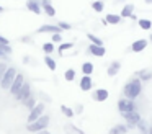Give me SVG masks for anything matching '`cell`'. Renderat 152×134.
<instances>
[{
    "instance_id": "43",
    "label": "cell",
    "mask_w": 152,
    "mask_h": 134,
    "mask_svg": "<svg viewBox=\"0 0 152 134\" xmlns=\"http://www.w3.org/2000/svg\"><path fill=\"white\" fill-rule=\"evenodd\" d=\"M145 3H147V5H152V0H144Z\"/></svg>"
},
{
    "instance_id": "16",
    "label": "cell",
    "mask_w": 152,
    "mask_h": 134,
    "mask_svg": "<svg viewBox=\"0 0 152 134\" xmlns=\"http://www.w3.org/2000/svg\"><path fill=\"white\" fill-rule=\"evenodd\" d=\"M136 77H137L139 80L144 83V82L152 80V72H149L147 69H142V70H137V72H136Z\"/></svg>"
},
{
    "instance_id": "17",
    "label": "cell",
    "mask_w": 152,
    "mask_h": 134,
    "mask_svg": "<svg viewBox=\"0 0 152 134\" xmlns=\"http://www.w3.org/2000/svg\"><path fill=\"white\" fill-rule=\"evenodd\" d=\"M128 126L126 124H123V123H118V124H115V126L110 129V133L108 134H126L128 133Z\"/></svg>"
},
{
    "instance_id": "39",
    "label": "cell",
    "mask_w": 152,
    "mask_h": 134,
    "mask_svg": "<svg viewBox=\"0 0 152 134\" xmlns=\"http://www.w3.org/2000/svg\"><path fill=\"white\" fill-rule=\"evenodd\" d=\"M21 42H31V38H30V36H21Z\"/></svg>"
},
{
    "instance_id": "29",
    "label": "cell",
    "mask_w": 152,
    "mask_h": 134,
    "mask_svg": "<svg viewBox=\"0 0 152 134\" xmlns=\"http://www.w3.org/2000/svg\"><path fill=\"white\" fill-rule=\"evenodd\" d=\"M43 12L46 13V15L49 16V18H54V16H56V8L53 7V3H51V5H46V7H43Z\"/></svg>"
},
{
    "instance_id": "2",
    "label": "cell",
    "mask_w": 152,
    "mask_h": 134,
    "mask_svg": "<svg viewBox=\"0 0 152 134\" xmlns=\"http://www.w3.org/2000/svg\"><path fill=\"white\" fill-rule=\"evenodd\" d=\"M49 121H51V118L48 116V114H43V116L38 118L36 121L26 124V131L28 133H34V134L39 133V131H44V129H48V126H49Z\"/></svg>"
},
{
    "instance_id": "9",
    "label": "cell",
    "mask_w": 152,
    "mask_h": 134,
    "mask_svg": "<svg viewBox=\"0 0 152 134\" xmlns=\"http://www.w3.org/2000/svg\"><path fill=\"white\" fill-rule=\"evenodd\" d=\"M23 83H25V75L18 72L17 77H15V80H13V83H12V85H10V88H8V92H10V93L15 97V95L18 93V90L21 88V85H23Z\"/></svg>"
},
{
    "instance_id": "30",
    "label": "cell",
    "mask_w": 152,
    "mask_h": 134,
    "mask_svg": "<svg viewBox=\"0 0 152 134\" xmlns=\"http://www.w3.org/2000/svg\"><path fill=\"white\" fill-rule=\"evenodd\" d=\"M61 111H62V114L66 118H74V110L72 108H69V106H66V105H61Z\"/></svg>"
},
{
    "instance_id": "23",
    "label": "cell",
    "mask_w": 152,
    "mask_h": 134,
    "mask_svg": "<svg viewBox=\"0 0 152 134\" xmlns=\"http://www.w3.org/2000/svg\"><path fill=\"white\" fill-rule=\"evenodd\" d=\"M137 25L141 26L144 31H149V29L152 28V21H151L149 18H139V20H137Z\"/></svg>"
},
{
    "instance_id": "41",
    "label": "cell",
    "mask_w": 152,
    "mask_h": 134,
    "mask_svg": "<svg viewBox=\"0 0 152 134\" xmlns=\"http://www.w3.org/2000/svg\"><path fill=\"white\" fill-rule=\"evenodd\" d=\"M129 18H131V20H132V21H137V20H139V18H137V15H136V13H132V15H131V16H129Z\"/></svg>"
},
{
    "instance_id": "28",
    "label": "cell",
    "mask_w": 152,
    "mask_h": 134,
    "mask_svg": "<svg viewBox=\"0 0 152 134\" xmlns=\"http://www.w3.org/2000/svg\"><path fill=\"white\" fill-rule=\"evenodd\" d=\"M136 127L139 129V133L141 134H147V131H149V126H147V121H144V119H141L137 124H136Z\"/></svg>"
},
{
    "instance_id": "4",
    "label": "cell",
    "mask_w": 152,
    "mask_h": 134,
    "mask_svg": "<svg viewBox=\"0 0 152 134\" xmlns=\"http://www.w3.org/2000/svg\"><path fill=\"white\" fill-rule=\"evenodd\" d=\"M17 74H18V70L15 67H8L7 72H5V75L2 77V80H0V87L4 88V90H8V88H10V85L13 83Z\"/></svg>"
},
{
    "instance_id": "7",
    "label": "cell",
    "mask_w": 152,
    "mask_h": 134,
    "mask_svg": "<svg viewBox=\"0 0 152 134\" xmlns=\"http://www.w3.org/2000/svg\"><path fill=\"white\" fill-rule=\"evenodd\" d=\"M28 97H31V83H30V82L25 80V83L21 85V88L18 90V93L15 95V100L20 101V103H21V101L26 100Z\"/></svg>"
},
{
    "instance_id": "36",
    "label": "cell",
    "mask_w": 152,
    "mask_h": 134,
    "mask_svg": "<svg viewBox=\"0 0 152 134\" xmlns=\"http://www.w3.org/2000/svg\"><path fill=\"white\" fill-rule=\"evenodd\" d=\"M8 59H10V56H8V54H5V52L4 51H2V49H0V61H8Z\"/></svg>"
},
{
    "instance_id": "13",
    "label": "cell",
    "mask_w": 152,
    "mask_h": 134,
    "mask_svg": "<svg viewBox=\"0 0 152 134\" xmlns=\"http://www.w3.org/2000/svg\"><path fill=\"white\" fill-rule=\"evenodd\" d=\"M147 44H149L147 39H136V41L131 44V51L132 52H141V51H144V49L147 48Z\"/></svg>"
},
{
    "instance_id": "46",
    "label": "cell",
    "mask_w": 152,
    "mask_h": 134,
    "mask_svg": "<svg viewBox=\"0 0 152 134\" xmlns=\"http://www.w3.org/2000/svg\"><path fill=\"white\" fill-rule=\"evenodd\" d=\"M2 12H5V8H4L2 5H0V13H2Z\"/></svg>"
},
{
    "instance_id": "38",
    "label": "cell",
    "mask_w": 152,
    "mask_h": 134,
    "mask_svg": "<svg viewBox=\"0 0 152 134\" xmlns=\"http://www.w3.org/2000/svg\"><path fill=\"white\" fill-rule=\"evenodd\" d=\"M0 44H10V41H8V39L5 38V36L0 34Z\"/></svg>"
},
{
    "instance_id": "6",
    "label": "cell",
    "mask_w": 152,
    "mask_h": 134,
    "mask_svg": "<svg viewBox=\"0 0 152 134\" xmlns=\"http://www.w3.org/2000/svg\"><path fill=\"white\" fill-rule=\"evenodd\" d=\"M118 110L119 113H126V111H137V105L134 100H129V98H119L118 100Z\"/></svg>"
},
{
    "instance_id": "25",
    "label": "cell",
    "mask_w": 152,
    "mask_h": 134,
    "mask_svg": "<svg viewBox=\"0 0 152 134\" xmlns=\"http://www.w3.org/2000/svg\"><path fill=\"white\" fill-rule=\"evenodd\" d=\"M92 10H95L96 13H102L103 10H105V2H103V0H95V2H92Z\"/></svg>"
},
{
    "instance_id": "20",
    "label": "cell",
    "mask_w": 152,
    "mask_h": 134,
    "mask_svg": "<svg viewBox=\"0 0 152 134\" xmlns=\"http://www.w3.org/2000/svg\"><path fill=\"white\" fill-rule=\"evenodd\" d=\"M80 70H82V74L83 75H92L93 74V70H95V65L92 64V62H83L82 64V67H80Z\"/></svg>"
},
{
    "instance_id": "3",
    "label": "cell",
    "mask_w": 152,
    "mask_h": 134,
    "mask_svg": "<svg viewBox=\"0 0 152 134\" xmlns=\"http://www.w3.org/2000/svg\"><path fill=\"white\" fill-rule=\"evenodd\" d=\"M121 116H123V119L126 121L128 129H134L136 124L142 119L141 114H139V111H126V113H121Z\"/></svg>"
},
{
    "instance_id": "42",
    "label": "cell",
    "mask_w": 152,
    "mask_h": 134,
    "mask_svg": "<svg viewBox=\"0 0 152 134\" xmlns=\"http://www.w3.org/2000/svg\"><path fill=\"white\" fill-rule=\"evenodd\" d=\"M36 134H51V133L48 129H44V131H39V133H36Z\"/></svg>"
},
{
    "instance_id": "8",
    "label": "cell",
    "mask_w": 152,
    "mask_h": 134,
    "mask_svg": "<svg viewBox=\"0 0 152 134\" xmlns=\"http://www.w3.org/2000/svg\"><path fill=\"white\" fill-rule=\"evenodd\" d=\"M108 97H110V92L106 88H95V90H92V100L93 101L102 103V101L108 100Z\"/></svg>"
},
{
    "instance_id": "44",
    "label": "cell",
    "mask_w": 152,
    "mask_h": 134,
    "mask_svg": "<svg viewBox=\"0 0 152 134\" xmlns=\"http://www.w3.org/2000/svg\"><path fill=\"white\" fill-rule=\"evenodd\" d=\"M147 134H152V126H149V131H147Z\"/></svg>"
},
{
    "instance_id": "11",
    "label": "cell",
    "mask_w": 152,
    "mask_h": 134,
    "mask_svg": "<svg viewBox=\"0 0 152 134\" xmlns=\"http://www.w3.org/2000/svg\"><path fill=\"white\" fill-rule=\"evenodd\" d=\"M87 52L92 56H95V57H103V56L106 54V48L105 46H96V44H88V48H87Z\"/></svg>"
},
{
    "instance_id": "34",
    "label": "cell",
    "mask_w": 152,
    "mask_h": 134,
    "mask_svg": "<svg viewBox=\"0 0 152 134\" xmlns=\"http://www.w3.org/2000/svg\"><path fill=\"white\" fill-rule=\"evenodd\" d=\"M7 69H8L7 62L0 61V80H2V77H4V75H5V72H7Z\"/></svg>"
},
{
    "instance_id": "35",
    "label": "cell",
    "mask_w": 152,
    "mask_h": 134,
    "mask_svg": "<svg viewBox=\"0 0 152 134\" xmlns=\"http://www.w3.org/2000/svg\"><path fill=\"white\" fill-rule=\"evenodd\" d=\"M74 113H75V114H82V113H83V105H82V103L77 105V106L74 108Z\"/></svg>"
},
{
    "instance_id": "22",
    "label": "cell",
    "mask_w": 152,
    "mask_h": 134,
    "mask_svg": "<svg viewBox=\"0 0 152 134\" xmlns=\"http://www.w3.org/2000/svg\"><path fill=\"white\" fill-rule=\"evenodd\" d=\"M54 51H56V46H54L51 41L43 42V52H44L46 56H53V54H54Z\"/></svg>"
},
{
    "instance_id": "12",
    "label": "cell",
    "mask_w": 152,
    "mask_h": 134,
    "mask_svg": "<svg viewBox=\"0 0 152 134\" xmlns=\"http://www.w3.org/2000/svg\"><path fill=\"white\" fill-rule=\"evenodd\" d=\"M26 10H30L34 15H41L43 13V8L39 5V0H28L26 2Z\"/></svg>"
},
{
    "instance_id": "15",
    "label": "cell",
    "mask_w": 152,
    "mask_h": 134,
    "mask_svg": "<svg viewBox=\"0 0 152 134\" xmlns=\"http://www.w3.org/2000/svg\"><path fill=\"white\" fill-rule=\"evenodd\" d=\"M38 33H51V34H54V33H62V31L57 25H43L38 28Z\"/></svg>"
},
{
    "instance_id": "40",
    "label": "cell",
    "mask_w": 152,
    "mask_h": 134,
    "mask_svg": "<svg viewBox=\"0 0 152 134\" xmlns=\"http://www.w3.org/2000/svg\"><path fill=\"white\" fill-rule=\"evenodd\" d=\"M23 64H31V57H30V56H25V57H23Z\"/></svg>"
},
{
    "instance_id": "47",
    "label": "cell",
    "mask_w": 152,
    "mask_h": 134,
    "mask_svg": "<svg viewBox=\"0 0 152 134\" xmlns=\"http://www.w3.org/2000/svg\"><path fill=\"white\" fill-rule=\"evenodd\" d=\"M118 2H123V0H118Z\"/></svg>"
},
{
    "instance_id": "5",
    "label": "cell",
    "mask_w": 152,
    "mask_h": 134,
    "mask_svg": "<svg viewBox=\"0 0 152 134\" xmlns=\"http://www.w3.org/2000/svg\"><path fill=\"white\" fill-rule=\"evenodd\" d=\"M44 108H46V105H44L43 101L36 103V105H34V108H31V110H30V114H28V118H26V123L30 124V123H33V121H36L38 118H41L44 114Z\"/></svg>"
},
{
    "instance_id": "31",
    "label": "cell",
    "mask_w": 152,
    "mask_h": 134,
    "mask_svg": "<svg viewBox=\"0 0 152 134\" xmlns=\"http://www.w3.org/2000/svg\"><path fill=\"white\" fill-rule=\"evenodd\" d=\"M64 78H66L67 82L75 80V70H74V69H67V70L64 72Z\"/></svg>"
},
{
    "instance_id": "24",
    "label": "cell",
    "mask_w": 152,
    "mask_h": 134,
    "mask_svg": "<svg viewBox=\"0 0 152 134\" xmlns=\"http://www.w3.org/2000/svg\"><path fill=\"white\" fill-rule=\"evenodd\" d=\"M21 103H23V105H25V108H26V110L30 111L31 108H34V105H36L38 101H36V98H34L33 95H31V97H28L26 100H23V101H21Z\"/></svg>"
},
{
    "instance_id": "19",
    "label": "cell",
    "mask_w": 152,
    "mask_h": 134,
    "mask_svg": "<svg viewBox=\"0 0 152 134\" xmlns=\"http://www.w3.org/2000/svg\"><path fill=\"white\" fill-rule=\"evenodd\" d=\"M105 20L108 21V25H119L123 21V18L119 15H116V13H106Z\"/></svg>"
},
{
    "instance_id": "1",
    "label": "cell",
    "mask_w": 152,
    "mask_h": 134,
    "mask_svg": "<svg viewBox=\"0 0 152 134\" xmlns=\"http://www.w3.org/2000/svg\"><path fill=\"white\" fill-rule=\"evenodd\" d=\"M141 92H142V82L136 75L132 78H129L126 82V85L123 87V95H124V98H129V100H136L141 95Z\"/></svg>"
},
{
    "instance_id": "32",
    "label": "cell",
    "mask_w": 152,
    "mask_h": 134,
    "mask_svg": "<svg viewBox=\"0 0 152 134\" xmlns=\"http://www.w3.org/2000/svg\"><path fill=\"white\" fill-rule=\"evenodd\" d=\"M57 26L61 28V31H69V29H72V25L67 21H59L57 23Z\"/></svg>"
},
{
    "instance_id": "21",
    "label": "cell",
    "mask_w": 152,
    "mask_h": 134,
    "mask_svg": "<svg viewBox=\"0 0 152 134\" xmlns=\"http://www.w3.org/2000/svg\"><path fill=\"white\" fill-rule=\"evenodd\" d=\"M44 64H46L48 69H49V70H53V72L57 69V62L54 61L53 56H44Z\"/></svg>"
},
{
    "instance_id": "10",
    "label": "cell",
    "mask_w": 152,
    "mask_h": 134,
    "mask_svg": "<svg viewBox=\"0 0 152 134\" xmlns=\"http://www.w3.org/2000/svg\"><path fill=\"white\" fill-rule=\"evenodd\" d=\"M79 88H80L82 92H92V90H93L92 75H83V77L79 80Z\"/></svg>"
},
{
    "instance_id": "33",
    "label": "cell",
    "mask_w": 152,
    "mask_h": 134,
    "mask_svg": "<svg viewBox=\"0 0 152 134\" xmlns=\"http://www.w3.org/2000/svg\"><path fill=\"white\" fill-rule=\"evenodd\" d=\"M51 42H53V44H56V42H62V34H61V33H54V34H51Z\"/></svg>"
},
{
    "instance_id": "45",
    "label": "cell",
    "mask_w": 152,
    "mask_h": 134,
    "mask_svg": "<svg viewBox=\"0 0 152 134\" xmlns=\"http://www.w3.org/2000/svg\"><path fill=\"white\" fill-rule=\"evenodd\" d=\"M149 42H152V33H151V36H149V39H147Z\"/></svg>"
},
{
    "instance_id": "26",
    "label": "cell",
    "mask_w": 152,
    "mask_h": 134,
    "mask_svg": "<svg viewBox=\"0 0 152 134\" xmlns=\"http://www.w3.org/2000/svg\"><path fill=\"white\" fill-rule=\"evenodd\" d=\"M87 38H88V41L92 42V44H96V46H103V39L98 38V36L92 34V33H87Z\"/></svg>"
},
{
    "instance_id": "18",
    "label": "cell",
    "mask_w": 152,
    "mask_h": 134,
    "mask_svg": "<svg viewBox=\"0 0 152 134\" xmlns=\"http://www.w3.org/2000/svg\"><path fill=\"white\" fill-rule=\"evenodd\" d=\"M132 13H134V5H132V3H126V5L121 8L119 16H121V18H129Z\"/></svg>"
},
{
    "instance_id": "37",
    "label": "cell",
    "mask_w": 152,
    "mask_h": 134,
    "mask_svg": "<svg viewBox=\"0 0 152 134\" xmlns=\"http://www.w3.org/2000/svg\"><path fill=\"white\" fill-rule=\"evenodd\" d=\"M70 129H72V131H74V133H75V134H85V133H83L82 129H79V127H77V126H74V124H70Z\"/></svg>"
},
{
    "instance_id": "14",
    "label": "cell",
    "mask_w": 152,
    "mask_h": 134,
    "mask_svg": "<svg viewBox=\"0 0 152 134\" xmlns=\"http://www.w3.org/2000/svg\"><path fill=\"white\" fill-rule=\"evenodd\" d=\"M119 69H121V62L119 61H113L111 64L108 65V69H106V74L110 75V77H116L119 72Z\"/></svg>"
},
{
    "instance_id": "27",
    "label": "cell",
    "mask_w": 152,
    "mask_h": 134,
    "mask_svg": "<svg viewBox=\"0 0 152 134\" xmlns=\"http://www.w3.org/2000/svg\"><path fill=\"white\" fill-rule=\"evenodd\" d=\"M74 46H75V44H74V42H66V41H64L62 44L59 46V49H57V52H59V54L62 56L64 52H66V51H69V49H72Z\"/></svg>"
}]
</instances>
